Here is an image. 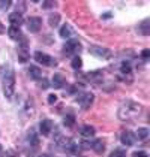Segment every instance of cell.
Returning <instances> with one entry per match:
<instances>
[{
  "label": "cell",
  "instance_id": "obj_1",
  "mask_svg": "<svg viewBox=\"0 0 150 157\" xmlns=\"http://www.w3.org/2000/svg\"><path fill=\"white\" fill-rule=\"evenodd\" d=\"M141 109L143 108L140 103L134 102V100H126L119 108V117L123 121H132L141 114Z\"/></svg>",
  "mask_w": 150,
  "mask_h": 157
},
{
  "label": "cell",
  "instance_id": "obj_2",
  "mask_svg": "<svg viewBox=\"0 0 150 157\" xmlns=\"http://www.w3.org/2000/svg\"><path fill=\"white\" fill-rule=\"evenodd\" d=\"M2 76H3V93L9 99L12 97L14 91H15V76L9 64L2 66Z\"/></svg>",
  "mask_w": 150,
  "mask_h": 157
},
{
  "label": "cell",
  "instance_id": "obj_3",
  "mask_svg": "<svg viewBox=\"0 0 150 157\" xmlns=\"http://www.w3.org/2000/svg\"><path fill=\"white\" fill-rule=\"evenodd\" d=\"M95 57H98V59H105V60H108V59H111L112 54L111 51L108 48H104V47H99V45H95V47H90L89 49Z\"/></svg>",
  "mask_w": 150,
  "mask_h": 157
},
{
  "label": "cell",
  "instance_id": "obj_4",
  "mask_svg": "<svg viewBox=\"0 0 150 157\" xmlns=\"http://www.w3.org/2000/svg\"><path fill=\"white\" fill-rule=\"evenodd\" d=\"M35 60L38 63H41V64H44V66H56L57 64V61L54 60L53 57H50L48 54H45V52H42V51H36L35 52Z\"/></svg>",
  "mask_w": 150,
  "mask_h": 157
},
{
  "label": "cell",
  "instance_id": "obj_5",
  "mask_svg": "<svg viewBox=\"0 0 150 157\" xmlns=\"http://www.w3.org/2000/svg\"><path fill=\"white\" fill-rule=\"evenodd\" d=\"M81 51V44L77 39H71L66 42L65 45V52L66 54H72V56H78V52Z\"/></svg>",
  "mask_w": 150,
  "mask_h": 157
},
{
  "label": "cell",
  "instance_id": "obj_6",
  "mask_svg": "<svg viewBox=\"0 0 150 157\" xmlns=\"http://www.w3.org/2000/svg\"><path fill=\"white\" fill-rule=\"evenodd\" d=\"M41 25H42V20L39 17H30L27 20V29H29V32L36 33V32H39Z\"/></svg>",
  "mask_w": 150,
  "mask_h": 157
},
{
  "label": "cell",
  "instance_id": "obj_7",
  "mask_svg": "<svg viewBox=\"0 0 150 157\" xmlns=\"http://www.w3.org/2000/svg\"><path fill=\"white\" fill-rule=\"evenodd\" d=\"M93 100H95V96H93L92 93H84V94L80 96L78 103L81 105V108L83 109H87V108H90V105L93 103Z\"/></svg>",
  "mask_w": 150,
  "mask_h": 157
},
{
  "label": "cell",
  "instance_id": "obj_8",
  "mask_svg": "<svg viewBox=\"0 0 150 157\" xmlns=\"http://www.w3.org/2000/svg\"><path fill=\"white\" fill-rule=\"evenodd\" d=\"M120 141L126 145V147H131V145L135 144V141H137V138H135V135L132 132H129V130H125V132H122L120 135Z\"/></svg>",
  "mask_w": 150,
  "mask_h": 157
},
{
  "label": "cell",
  "instance_id": "obj_9",
  "mask_svg": "<svg viewBox=\"0 0 150 157\" xmlns=\"http://www.w3.org/2000/svg\"><path fill=\"white\" fill-rule=\"evenodd\" d=\"M53 129H54V123L51 120H42L41 124H39V130H41V133H42L44 136H48Z\"/></svg>",
  "mask_w": 150,
  "mask_h": 157
},
{
  "label": "cell",
  "instance_id": "obj_10",
  "mask_svg": "<svg viewBox=\"0 0 150 157\" xmlns=\"http://www.w3.org/2000/svg\"><path fill=\"white\" fill-rule=\"evenodd\" d=\"M9 23H11L14 27H20V25L24 23L21 12H12L11 13V15H9Z\"/></svg>",
  "mask_w": 150,
  "mask_h": 157
},
{
  "label": "cell",
  "instance_id": "obj_11",
  "mask_svg": "<svg viewBox=\"0 0 150 157\" xmlns=\"http://www.w3.org/2000/svg\"><path fill=\"white\" fill-rule=\"evenodd\" d=\"M51 84H53V87H54V88H62L63 85L66 84V79H65V76H63L62 73H56V75L53 76Z\"/></svg>",
  "mask_w": 150,
  "mask_h": 157
},
{
  "label": "cell",
  "instance_id": "obj_12",
  "mask_svg": "<svg viewBox=\"0 0 150 157\" xmlns=\"http://www.w3.org/2000/svg\"><path fill=\"white\" fill-rule=\"evenodd\" d=\"M80 133H81V136L83 138H92V136H95V127H92V126H83L81 129H80Z\"/></svg>",
  "mask_w": 150,
  "mask_h": 157
},
{
  "label": "cell",
  "instance_id": "obj_13",
  "mask_svg": "<svg viewBox=\"0 0 150 157\" xmlns=\"http://www.w3.org/2000/svg\"><path fill=\"white\" fill-rule=\"evenodd\" d=\"M90 147L93 148V151L95 153H102L104 150H105V142L102 141V139H96V141H93L92 144H90Z\"/></svg>",
  "mask_w": 150,
  "mask_h": 157
},
{
  "label": "cell",
  "instance_id": "obj_14",
  "mask_svg": "<svg viewBox=\"0 0 150 157\" xmlns=\"http://www.w3.org/2000/svg\"><path fill=\"white\" fill-rule=\"evenodd\" d=\"M8 35H9L11 39L18 40V39H21V30H20V27H14V25H11V27L8 29Z\"/></svg>",
  "mask_w": 150,
  "mask_h": 157
},
{
  "label": "cell",
  "instance_id": "obj_15",
  "mask_svg": "<svg viewBox=\"0 0 150 157\" xmlns=\"http://www.w3.org/2000/svg\"><path fill=\"white\" fill-rule=\"evenodd\" d=\"M138 30H140V33L144 35V36L150 35V20H144L141 24L138 25Z\"/></svg>",
  "mask_w": 150,
  "mask_h": 157
},
{
  "label": "cell",
  "instance_id": "obj_16",
  "mask_svg": "<svg viewBox=\"0 0 150 157\" xmlns=\"http://www.w3.org/2000/svg\"><path fill=\"white\" fill-rule=\"evenodd\" d=\"M72 33H74V30H72V27H71L69 24L62 25V29H60V36H62L63 39L71 37V36H72Z\"/></svg>",
  "mask_w": 150,
  "mask_h": 157
},
{
  "label": "cell",
  "instance_id": "obj_17",
  "mask_svg": "<svg viewBox=\"0 0 150 157\" xmlns=\"http://www.w3.org/2000/svg\"><path fill=\"white\" fill-rule=\"evenodd\" d=\"M86 78L90 79L92 82H99V81H102V72H99V71H96V72H90V73L86 75Z\"/></svg>",
  "mask_w": 150,
  "mask_h": 157
},
{
  "label": "cell",
  "instance_id": "obj_18",
  "mask_svg": "<svg viewBox=\"0 0 150 157\" xmlns=\"http://www.w3.org/2000/svg\"><path fill=\"white\" fill-rule=\"evenodd\" d=\"M18 60L21 61V63H26V61L29 60V52H27L26 45H23L21 48L18 49Z\"/></svg>",
  "mask_w": 150,
  "mask_h": 157
},
{
  "label": "cell",
  "instance_id": "obj_19",
  "mask_svg": "<svg viewBox=\"0 0 150 157\" xmlns=\"http://www.w3.org/2000/svg\"><path fill=\"white\" fill-rule=\"evenodd\" d=\"M29 73H30V76H32L33 79H39V78L42 76V71H41L38 66H30V67H29Z\"/></svg>",
  "mask_w": 150,
  "mask_h": 157
},
{
  "label": "cell",
  "instance_id": "obj_20",
  "mask_svg": "<svg viewBox=\"0 0 150 157\" xmlns=\"http://www.w3.org/2000/svg\"><path fill=\"white\" fill-rule=\"evenodd\" d=\"M138 139H141V141H144V139H147L149 138V129L147 127H140L137 130V136Z\"/></svg>",
  "mask_w": 150,
  "mask_h": 157
},
{
  "label": "cell",
  "instance_id": "obj_21",
  "mask_svg": "<svg viewBox=\"0 0 150 157\" xmlns=\"http://www.w3.org/2000/svg\"><path fill=\"white\" fill-rule=\"evenodd\" d=\"M59 21H60V15L59 13H51L48 17V24L51 27H57L59 25Z\"/></svg>",
  "mask_w": 150,
  "mask_h": 157
},
{
  "label": "cell",
  "instance_id": "obj_22",
  "mask_svg": "<svg viewBox=\"0 0 150 157\" xmlns=\"http://www.w3.org/2000/svg\"><path fill=\"white\" fill-rule=\"evenodd\" d=\"M72 69H80L81 66H83V60H81V57H78V56H75L74 59H72Z\"/></svg>",
  "mask_w": 150,
  "mask_h": 157
},
{
  "label": "cell",
  "instance_id": "obj_23",
  "mask_svg": "<svg viewBox=\"0 0 150 157\" xmlns=\"http://www.w3.org/2000/svg\"><path fill=\"white\" fill-rule=\"evenodd\" d=\"M125 156H126V151L123 148H116L111 154H110V157H125Z\"/></svg>",
  "mask_w": 150,
  "mask_h": 157
},
{
  "label": "cell",
  "instance_id": "obj_24",
  "mask_svg": "<svg viewBox=\"0 0 150 157\" xmlns=\"http://www.w3.org/2000/svg\"><path fill=\"white\" fill-rule=\"evenodd\" d=\"M63 123H65L66 127H71V126H74L75 124V117L74 115H66L65 120H63Z\"/></svg>",
  "mask_w": 150,
  "mask_h": 157
},
{
  "label": "cell",
  "instance_id": "obj_25",
  "mask_svg": "<svg viewBox=\"0 0 150 157\" xmlns=\"http://www.w3.org/2000/svg\"><path fill=\"white\" fill-rule=\"evenodd\" d=\"M11 6V0H0V9H8Z\"/></svg>",
  "mask_w": 150,
  "mask_h": 157
},
{
  "label": "cell",
  "instance_id": "obj_26",
  "mask_svg": "<svg viewBox=\"0 0 150 157\" xmlns=\"http://www.w3.org/2000/svg\"><path fill=\"white\" fill-rule=\"evenodd\" d=\"M120 71H122V72L123 73H129L131 72V64H129V63H122V69H120Z\"/></svg>",
  "mask_w": 150,
  "mask_h": 157
},
{
  "label": "cell",
  "instance_id": "obj_27",
  "mask_svg": "<svg viewBox=\"0 0 150 157\" xmlns=\"http://www.w3.org/2000/svg\"><path fill=\"white\" fill-rule=\"evenodd\" d=\"M54 2H42V8L44 9H50V8H54Z\"/></svg>",
  "mask_w": 150,
  "mask_h": 157
},
{
  "label": "cell",
  "instance_id": "obj_28",
  "mask_svg": "<svg viewBox=\"0 0 150 157\" xmlns=\"http://www.w3.org/2000/svg\"><path fill=\"white\" fill-rule=\"evenodd\" d=\"M150 56V49H143V52H141V57L144 59V60H147Z\"/></svg>",
  "mask_w": 150,
  "mask_h": 157
},
{
  "label": "cell",
  "instance_id": "obj_29",
  "mask_svg": "<svg viewBox=\"0 0 150 157\" xmlns=\"http://www.w3.org/2000/svg\"><path fill=\"white\" fill-rule=\"evenodd\" d=\"M56 102H57V96H56V94H50V96H48V103L53 105V103H56Z\"/></svg>",
  "mask_w": 150,
  "mask_h": 157
},
{
  "label": "cell",
  "instance_id": "obj_30",
  "mask_svg": "<svg viewBox=\"0 0 150 157\" xmlns=\"http://www.w3.org/2000/svg\"><path fill=\"white\" fill-rule=\"evenodd\" d=\"M134 157H147V153L146 151H135Z\"/></svg>",
  "mask_w": 150,
  "mask_h": 157
},
{
  "label": "cell",
  "instance_id": "obj_31",
  "mask_svg": "<svg viewBox=\"0 0 150 157\" xmlns=\"http://www.w3.org/2000/svg\"><path fill=\"white\" fill-rule=\"evenodd\" d=\"M5 33V25L2 24V21H0V35H3Z\"/></svg>",
  "mask_w": 150,
  "mask_h": 157
},
{
  "label": "cell",
  "instance_id": "obj_32",
  "mask_svg": "<svg viewBox=\"0 0 150 157\" xmlns=\"http://www.w3.org/2000/svg\"><path fill=\"white\" fill-rule=\"evenodd\" d=\"M41 157H51V156H48V154H44V156H41Z\"/></svg>",
  "mask_w": 150,
  "mask_h": 157
},
{
  "label": "cell",
  "instance_id": "obj_33",
  "mask_svg": "<svg viewBox=\"0 0 150 157\" xmlns=\"http://www.w3.org/2000/svg\"><path fill=\"white\" fill-rule=\"evenodd\" d=\"M0 153H2V145H0Z\"/></svg>",
  "mask_w": 150,
  "mask_h": 157
}]
</instances>
